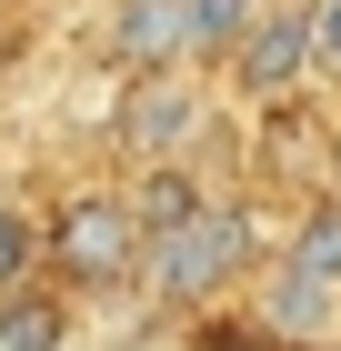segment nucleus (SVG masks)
Returning a JSON list of instances; mask_svg holds the SVG:
<instances>
[{"mask_svg": "<svg viewBox=\"0 0 341 351\" xmlns=\"http://www.w3.org/2000/svg\"><path fill=\"white\" fill-rule=\"evenodd\" d=\"M241 271H251V231H241V211H191L171 221V231H141V301H161V311H191V301L231 291Z\"/></svg>", "mask_w": 341, "mask_h": 351, "instance_id": "nucleus-1", "label": "nucleus"}, {"mask_svg": "<svg viewBox=\"0 0 341 351\" xmlns=\"http://www.w3.org/2000/svg\"><path fill=\"white\" fill-rule=\"evenodd\" d=\"M110 121H121V141L141 161H181L191 131L211 121V90H201V71H131V90H121Z\"/></svg>", "mask_w": 341, "mask_h": 351, "instance_id": "nucleus-2", "label": "nucleus"}, {"mask_svg": "<svg viewBox=\"0 0 341 351\" xmlns=\"http://www.w3.org/2000/svg\"><path fill=\"white\" fill-rule=\"evenodd\" d=\"M51 261L71 271V281H131V261H141V221H131V201L121 191H91V201H71V211L51 221Z\"/></svg>", "mask_w": 341, "mask_h": 351, "instance_id": "nucleus-3", "label": "nucleus"}, {"mask_svg": "<svg viewBox=\"0 0 341 351\" xmlns=\"http://www.w3.org/2000/svg\"><path fill=\"white\" fill-rule=\"evenodd\" d=\"M231 81L251 90V101H281L291 81H311V40H301V10H251V21H241V40L231 51Z\"/></svg>", "mask_w": 341, "mask_h": 351, "instance_id": "nucleus-4", "label": "nucleus"}, {"mask_svg": "<svg viewBox=\"0 0 341 351\" xmlns=\"http://www.w3.org/2000/svg\"><path fill=\"white\" fill-rule=\"evenodd\" d=\"M251 322H261V341H281V351H321V341L341 331V291L281 261V271L261 281V301H251Z\"/></svg>", "mask_w": 341, "mask_h": 351, "instance_id": "nucleus-5", "label": "nucleus"}, {"mask_svg": "<svg viewBox=\"0 0 341 351\" xmlns=\"http://www.w3.org/2000/svg\"><path fill=\"white\" fill-rule=\"evenodd\" d=\"M110 60H131V71H181L191 60V0H121V10H110Z\"/></svg>", "mask_w": 341, "mask_h": 351, "instance_id": "nucleus-6", "label": "nucleus"}, {"mask_svg": "<svg viewBox=\"0 0 341 351\" xmlns=\"http://www.w3.org/2000/svg\"><path fill=\"white\" fill-rule=\"evenodd\" d=\"M121 201H131V221H141V231H171V221L211 211V201H201V181H191L181 161H151V171H141V191H121Z\"/></svg>", "mask_w": 341, "mask_h": 351, "instance_id": "nucleus-7", "label": "nucleus"}, {"mask_svg": "<svg viewBox=\"0 0 341 351\" xmlns=\"http://www.w3.org/2000/svg\"><path fill=\"white\" fill-rule=\"evenodd\" d=\"M51 341H71V311L60 301H40L30 281L0 291V351H51Z\"/></svg>", "mask_w": 341, "mask_h": 351, "instance_id": "nucleus-8", "label": "nucleus"}, {"mask_svg": "<svg viewBox=\"0 0 341 351\" xmlns=\"http://www.w3.org/2000/svg\"><path fill=\"white\" fill-rule=\"evenodd\" d=\"M291 271H311V281H331L341 291V201H321L311 221H301V231H291V251H281Z\"/></svg>", "mask_w": 341, "mask_h": 351, "instance_id": "nucleus-9", "label": "nucleus"}, {"mask_svg": "<svg viewBox=\"0 0 341 351\" xmlns=\"http://www.w3.org/2000/svg\"><path fill=\"white\" fill-rule=\"evenodd\" d=\"M251 10H261V0H191V60H221Z\"/></svg>", "mask_w": 341, "mask_h": 351, "instance_id": "nucleus-10", "label": "nucleus"}, {"mask_svg": "<svg viewBox=\"0 0 341 351\" xmlns=\"http://www.w3.org/2000/svg\"><path fill=\"white\" fill-rule=\"evenodd\" d=\"M301 40H311V71L341 81V0H311V10H301Z\"/></svg>", "mask_w": 341, "mask_h": 351, "instance_id": "nucleus-11", "label": "nucleus"}, {"mask_svg": "<svg viewBox=\"0 0 341 351\" xmlns=\"http://www.w3.org/2000/svg\"><path fill=\"white\" fill-rule=\"evenodd\" d=\"M21 281H30V221L0 211V291H21Z\"/></svg>", "mask_w": 341, "mask_h": 351, "instance_id": "nucleus-12", "label": "nucleus"}, {"mask_svg": "<svg viewBox=\"0 0 341 351\" xmlns=\"http://www.w3.org/2000/svg\"><path fill=\"white\" fill-rule=\"evenodd\" d=\"M51 351H80V341H51Z\"/></svg>", "mask_w": 341, "mask_h": 351, "instance_id": "nucleus-13", "label": "nucleus"}]
</instances>
